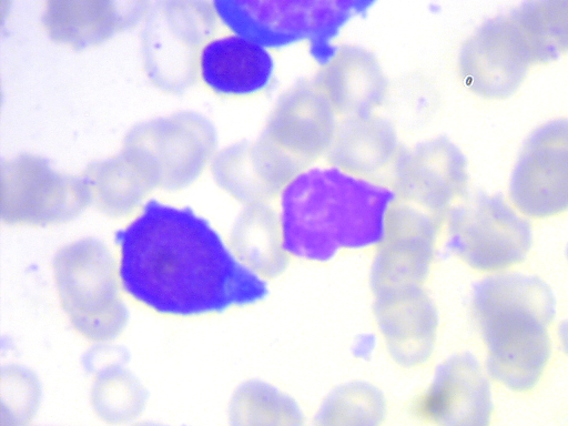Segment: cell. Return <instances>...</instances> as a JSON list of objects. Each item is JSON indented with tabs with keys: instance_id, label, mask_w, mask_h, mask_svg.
Wrapping results in <instances>:
<instances>
[{
	"instance_id": "3",
	"label": "cell",
	"mask_w": 568,
	"mask_h": 426,
	"mask_svg": "<svg viewBox=\"0 0 568 426\" xmlns=\"http://www.w3.org/2000/svg\"><path fill=\"white\" fill-rule=\"evenodd\" d=\"M473 311L489 375L513 390L531 389L550 355L547 328L556 313L550 287L537 276H488L474 285Z\"/></svg>"
},
{
	"instance_id": "18",
	"label": "cell",
	"mask_w": 568,
	"mask_h": 426,
	"mask_svg": "<svg viewBox=\"0 0 568 426\" xmlns=\"http://www.w3.org/2000/svg\"><path fill=\"white\" fill-rule=\"evenodd\" d=\"M387 404L369 382L352 381L332 389L320 404L310 426H382Z\"/></svg>"
},
{
	"instance_id": "8",
	"label": "cell",
	"mask_w": 568,
	"mask_h": 426,
	"mask_svg": "<svg viewBox=\"0 0 568 426\" xmlns=\"http://www.w3.org/2000/svg\"><path fill=\"white\" fill-rule=\"evenodd\" d=\"M458 62L470 90L485 98L501 99L516 91L532 59L507 13L484 21L463 44Z\"/></svg>"
},
{
	"instance_id": "21",
	"label": "cell",
	"mask_w": 568,
	"mask_h": 426,
	"mask_svg": "<svg viewBox=\"0 0 568 426\" xmlns=\"http://www.w3.org/2000/svg\"><path fill=\"white\" fill-rule=\"evenodd\" d=\"M41 398L37 375L19 365L1 369V426H26L36 414Z\"/></svg>"
},
{
	"instance_id": "19",
	"label": "cell",
	"mask_w": 568,
	"mask_h": 426,
	"mask_svg": "<svg viewBox=\"0 0 568 426\" xmlns=\"http://www.w3.org/2000/svg\"><path fill=\"white\" fill-rule=\"evenodd\" d=\"M90 400L101 420L109 425H122L143 412L148 392L129 369L113 363L95 373Z\"/></svg>"
},
{
	"instance_id": "24",
	"label": "cell",
	"mask_w": 568,
	"mask_h": 426,
	"mask_svg": "<svg viewBox=\"0 0 568 426\" xmlns=\"http://www.w3.org/2000/svg\"><path fill=\"white\" fill-rule=\"evenodd\" d=\"M133 426H168V425L160 424L156 422H140V423L134 424Z\"/></svg>"
},
{
	"instance_id": "23",
	"label": "cell",
	"mask_w": 568,
	"mask_h": 426,
	"mask_svg": "<svg viewBox=\"0 0 568 426\" xmlns=\"http://www.w3.org/2000/svg\"><path fill=\"white\" fill-rule=\"evenodd\" d=\"M558 335L561 346L565 353L568 355V318L560 324Z\"/></svg>"
},
{
	"instance_id": "15",
	"label": "cell",
	"mask_w": 568,
	"mask_h": 426,
	"mask_svg": "<svg viewBox=\"0 0 568 426\" xmlns=\"http://www.w3.org/2000/svg\"><path fill=\"white\" fill-rule=\"evenodd\" d=\"M321 90L333 106L368 115L381 99L384 83L378 64L367 52L354 48L337 52L322 77Z\"/></svg>"
},
{
	"instance_id": "4",
	"label": "cell",
	"mask_w": 568,
	"mask_h": 426,
	"mask_svg": "<svg viewBox=\"0 0 568 426\" xmlns=\"http://www.w3.org/2000/svg\"><path fill=\"white\" fill-rule=\"evenodd\" d=\"M372 1L359 0H216L214 9L234 34L266 49L310 41L313 58L327 65L337 54L332 39Z\"/></svg>"
},
{
	"instance_id": "16",
	"label": "cell",
	"mask_w": 568,
	"mask_h": 426,
	"mask_svg": "<svg viewBox=\"0 0 568 426\" xmlns=\"http://www.w3.org/2000/svg\"><path fill=\"white\" fill-rule=\"evenodd\" d=\"M230 426H305L300 404L277 386L248 379L240 384L229 404Z\"/></svg>"
},
{
	"instance_id": "1",
	"label": "cell",
	"mask_w": 568,
	"mask_h": 426,
	"mask_svg": "<svg viewBox=\"0 0 568 426\" xmlns=\"http://www.w3.org/2000/svg\"><path fill=\"white\" fill-rule=\"evenodd\" d=\"M123 290L164 315L195 316L255 304L267 280L246 266L190 207L150 200L115 233Z\"/></svg>"
},
{
	"instance_id": "12",
	"label": "cell",
	"mask_w": 568,
	"mask_h": 426,
	"mask_svg": "<svg viewBox=\"0 0 568 426\" xmlns=\"http://www.w3.org/2000/svg\"><path fill=\"white\" fill-rule=\"evenodd\" d=\"M402 194L432 215L444 214L467 185L466 159L449 140L438 138L398 159Z\"/></svg>"
},
{
	"instance_id": "11",
	"label": "cell",
	"mask_w": 568,
	"mask_h": 426,
	"mask_svg": "<svg viewBox=\"0 0 568 426\" xmlns=\"http://www.w3.org/2000/svg\"><path fill=\"white\" fill-rule=\"evenodd\" d=\"M437 229V220L426 211L409 205L394 206L372 263L373 292L422 285L433 264Z\"/></svg>"
},
{
	"instance_id": "14",
	"label": "cell",
	"mask_w": 568,
	"mask_h": 426,
	"mask_svg": "<svg viewBox=\"0 0 568 426\" xmlns=\"http://www.w3.org/2000/svg\"><path fill=\"white\" fill-rule=\"evenodd\" d=\"M205 83L224 94L245 95L265 89L274 73V59L265 47L237 34L211 41L201 53Z\"/></svg>"
},
{
	"instance_id": "13",
	"label": "cell",
	"mask_w": 568,
	"mask_h": 426,
	"mask_svg": "<svg viewBox=\"0 0 568 426\" xmlns=\"http://www.w3.org/2000/svg\"><path fill=\"white\" fill-rule=\"evenodd\" d=\"M334 135V109L321 89H294L275 106L271 142L298 161L328 149Z\"/></svg>"
},
{
	"instance_id": "5",
	"label": "cell",
	"mask_w": 568,
	"mask_h": 426,
	"mask_svg": "<svg viewBox=\"0 0 568 426\" xmlns=\"http://www.w3.org/2000/svg\"><path fill=\"white\" fill-rule=\"evenodd\" d=\"M53 273L61 307L79 335L106 343L124 331L129 311L104 247L83 242L64 248L54 258Z\"/></svg>"
},
{
	"instance_id": "9",
	"label": "cell",
	"mask_w": 568,
	"mask_h": 426,
	"mask_svg": "<svg viewBox=\"0 0 568 426\" xmlns=\"http://www.w3.org/2000/svg\"><path fill=\"white\" fill-rule=\"evenodd\" d=\"M415 410L435 426H491L490 385L477 358L459 353L438 364Z\"/></svg>"
},
{
	"instance_id": "6",
	"label": "cell",
	"mask_w": 568,
	"mask_h": 426,
	"mask_svg": "<svg viewBox=\"0 0 568 426\" xmlns=\"http://www.w3.org/2000/svg\"><path fill=\"white\" fill-rule=\"evenodd\" d=\"M530 245L529 223L500 194L478 193L449 210L447 248L475 270L517 264Z\"/></svg>"
},
{
	"instance_id": "25",
	"label": "cell",
	"mask_w": 568,
	"mask_h": 426,
	"mask_svg": "<svg viewBox=\"0 0 568 426\" xmlns=\"http://www.w3.org/2000/svg\"><path fill=\"white\" fill-rule=\"evenodd\" d=\"M566 253H567V258H568V246H567V251H566Z\"/></svg>"
},
{
	"instance_id": "2",
	"label": "cell",
	"mask_w": 568,
	"mask_h": 426,
	"mask_svg": "<svg viewBox=\"0 0 568 426\" xmlns=\"http://www.w3.org/2000/svg\"><path fill=\"white\" fill-rule=\"evenodd\" d=\"M396 197L394 189L337 165L301 170L280 192L283 250L323 263L341 251L377 247Z\"/></svg>"
},
{
	"instance_id": "7",
	"label": "cell",
	"mask_w": 568,
	"mask_h": 426,
	"mask_svg": "<svg viewBox=\"0 0 568 426\" xmlns=\"http://www.w3.org/2000/svg\"><path fill=\"white\" fill-rule=\"evenodd\" d=\"M509 196L531 217L568 210V119L549 121L529 134L510 178Z\"/></svg>"
},
{
	"instance_id": "20",
	"label": "cell",
	"mask_w": 568,
	"mask_h": 426,
	"mask_svg": "<svg viewBox=\"0 0 568 426\" xmlns=\"http://www.w3.org/2000/svg\"><path fill=\"white\" fill-rule=\"evenodd\" d=\"M242 222L234 239L236 256L266 280L281 274L288 256L282 246L277 213L261 209Z\"/></svg>"
},
{
	"instance_id": "10",
	"label": "cell",
	"mask_w": 568,
	"mask_h": 426,
	"mask_svg": "<svg viewBox=\"0 0 568 426\" xmlns=\"http://www.w3.org/2000/svg\"><path fill=\"white\" fill-rule=\"evenodd\" d=\"M374 316L393 361L414 368L432 357L438 332L437 308L422 285L374 291Z\"/></svg>"
},
{
	"instance_id": "22",
	"label": "cell",
	"mask_w": 568,
	"mask_h": 426,
	"mask_svg": "<svg viewBox=\"0 0 568 426\" xmlns=\"http://www.w3.org/2000/svg\"><path fill=\"white\" fill-rule=\"evenodd\" d=\"M378 338L374 333H361L352 344V354L361 361H368L375 353Z\"/></svg>"
},
{
	"instance_id": "17",
	"label": "cell",
	"mask_w": 568,
	"mask_h": 426,
	"mask_svg": "<svg viewBox=\"0 0 568 426\" xmlns=\"http://www.w3.org/2000/svg\"><path fill=\"white\" fill-rule=\"evenodd\" d=\"M519 29L532 63L568 51V0L526 1L508 13Z\"/></svg>"
}]
</instances>
